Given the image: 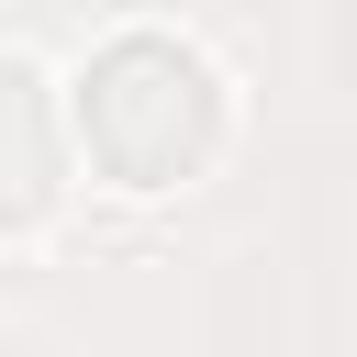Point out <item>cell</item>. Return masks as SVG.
Wrapping results in <instances>:
<instances>
[{
  "label": "cell",
  "mask_w": 357,
  "mask_h": 357,
  "mask_svg": "<svg viewBox=\"0 0 357 357\" xmlns=\"http://www.w3.org/2000/svg\"><path fill=\"white\" fill-rule=\"evenodd\" d=\"M67 134H78V167L100 190L167 201V190H201L223 167V145H234V78H223V56L201 33L123 22L67 78Z\"/></svg>",
  "instance_id": "6da1fadb"
},
{
  "label": "cell",
  "mask_w": 357,
  "mask_h": 357,
  "mask_svg": "<svg viewBox=\"0 0 357 357\" xmlns=\"http://www.w3.org/2000/svg\"><path fill=\"white\" fill-rule=\"evenodd\" d=\"M67 156H78V134H67L56 78H45L33 56L0 45V245L33 234V223H56V201H67Z\"/></svg>",
  "instance_id": "7a4b0ae2"
}]
</instances>
